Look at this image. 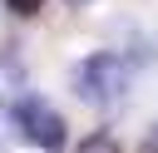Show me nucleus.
I'll list each match as a JSON object with an SVG mask.
<instances>
[{
    "label": "nucleus",
    "mask_w": 158,
    "mask_h": 153,
    "mask_svg": "<svg viewBox=\"0 0 158 153\" xmlns=\"http://www.w3.org/2000/svg\"><path fill=\"white\" fill-rule=\"evenodd\" d=\"M5 5H10V10H15V15H35V10H40V5H44V0H5Z\"/></svg>",
    "instance_id": "39448f33"
},
{
    "label": "nucleus",
    "mask_w": 158,
    "mask_h": 153,
    "mask_svg": "<svg viewBox=\"0 0 158 153\" xmlns=\"http://www.w3.org/2000/svg\"><path fill=\"white\" fill-rule=\"evenodd\" d=\"M15 128H20L35 148H59V143H64V118H59L54 104H44L40 94H20V99H15Z\"/></svg>",
    "instance_id": "f03ea898"
},
{
    "label": "nucleus",
    "mask_w": 158,
    "mask_h": 153,
    "mask_svg": "<svg viewBox=\"0 0 158 153\" xmlns=\"http://www.w3.org/2000/svg\"><path fill=\"white\" fill-rule=\"evenodd\" d=\"M74 89H79L84 104L114 109V104L123 99V89H128V64H123L114 49H99V54H89V59L74 69Z\"/></svg>",
    "instance_id": "f257e3e1"
},
{
    "label": "nucleus",
    "mask_w": 158,
    "mask_h": 153,
    "mask_svg": "<svg viewBox=\"0 0 158 153\" xmlns=\"http://www.w3.org/2000/svg\"><path fill=\"white\" fill-rule=\"evenodd\" d=\"M74 153H118V138H109V133H89Z\"/></svg>",
    "instance_id": "20e7f679"
},
{
    "label": "nucleus",
    "mask_w": 158,
    "mask_h": 153,
    "mask_svg": "<svg viewBox=\"0 0 158 153\" xmlns=\"http://www.w3.org/2000/svg\"><path fill=\"white\" fill-rule=\"evenodd\" d=\"M20 94H25V64L15 54H0V109H15Z\"/></svg>",
    "instance_id": "7ed1b4c3"
},
{
    "label": "nucleus",
    "mask_w": 158,
    "mask_h": 153,
    "mask_svg": "<svg viewBox=\"0 0 158 153\" xmlns=\"http://www.w3.org/2000/svg\"><path fill=\"white\" fill-rule=\"evenodd\" d=\"M69 5H84V0H69Z\"/></svg>",
    "instance_id": "0eeeda50"
},
{
    "label": "nucleus",
    "mask_w": 158,
    "mask_h": 153,
    "mask_svg": "<svg viewBox=\"0 0 158 153\" xmlns=\"http://www.w3.org/2000/svg\"><path fill=\"white\" fill-rule=\"evenodd\" d=\"M143 153H158V123H153V133L143 138Z\"/></svg>",
    "instance_id": "423d86ee"
}]
</instances>
